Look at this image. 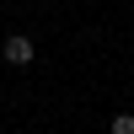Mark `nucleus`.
I'll use <instances>...</instances> for the list:
<instances>
[{
  "label": "nucleus",
  "mask_w": 134,
  "mask_h": 134,
  "mask_svg": "<svg viewBox=\"0 0 134 134\" xmlns=\"http://www.w3.org/2000/svg\"><path fill=\"white\" fill-rule=\"evenodd\" d=\"M113 134H134V113H118L113 118Z\"/></svg>",
  "instance_id": "f03ea898"
},
{
  "label": "nucleus",
  "mask_w": 134,
  "mask_h": 134,
  "mask_svg": "<svg viewBox=\"0 0 134 134\" xmlns=\"http://www.w3.org/2000/svg\"><path fill=\"white\" fill-rule=\"evenodd\" d=\"M0 54H5V64H16V70H21V64H32V59H38V43H32L27 32H11Z\"/></svg>",
  "instance_id": "f257e3e1"
}]
</instances>
